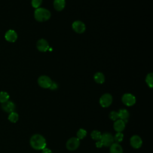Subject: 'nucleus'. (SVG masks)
Instances as JSON below:
<instances>
[{"label":"nucleus","mask_w":153,"mask_h":153,"mask_svg":"<svg viewBox=\"0 0 153 153\" xmlns=\"http://www.w3.org/2000/svg\"><path fill=\"white\" fill-rule=\"evenodd\" d=\"M30 145L34 149L42 150L46 147V140L43 136L35 134L30 137Z\"/></svg>","instance_id":"obj_1"},{"label":"nucleus","mask_w":153,"mask_h":153,"mask_svg":"<svg viewBox=\"0 0 153 153\" xmlns=\"http://www.w3.org/2000/svg\"><path fill=\"white\" fill-rule=\"evenodd\" d=\"M34 17L36 21L43 22L48 20L51 17V13L49 10L44 8H36L34 12Z\"/></svg>","instance_id":"obj_2"},{"label":"nucleus","mask_w":153,"mask_h":153,"mask_svg":"<svg viewBox=\"0 0 153 153\" xmlns=\"http://www.w3.org/2000/svg\"><path fill=\"white\" fill-rule=\"evenodd\" d=\"M80 144V140L76 137H72L69 139L66 143V147L69 151H74L76 149Z\"/></svg>","instance_id":"obj_3"},{"label":"nucleus","mask_w":153,"mask_h":153,"mask_svg":"<svg viewBox=\"0 0 153 153\" xmlns=\"http://www.w3.org/2000/svg\"><path fill=\"white\" fill-rule=\"evenodd\" d=\"M52 80L50 77L46 75H42L38 79V85L44 88H48L52 83Z\"/></svg>","instance_id":"obj_4"},{"label":"nucleus","mask_w":153,"mask_h":153,"mask_svg":"<svg viewBox=\"0 0 153 153\" xmlns=\"http://www.w3.org/2000/svg\"><path fill=\"white\" fill-rule=\"evenodd\" d=\"M112 102V97L109 93L103 94L99 99V103L103 108L109 106Z\"/></svg>","instance_id":"obj_5"},{"label":"nucleus","mask_w":153,"mask_h":153,"mask_svg":"<svg viewBox=\"0 0 153 153\" xmlns=\"http://www.w3.org/2000/svg\"><path fill=\"white\" fill-rule=\"evenodd\" d=\"M100 140L102 142L103 146L106 147L110 146L114 142V136L109 133H105L102 134Z\"/></svg>","instance_id":"obj_6"},{"label":"nucleus","mask_w":153,"mask_h":153,"mask_svg":"<svg viewBox=\"0 0 153 153\" xmlns=\"http://www.w3.org/2000/svg\"><path fill=\"white\" fill-rule=\"evenodd\" d=\"M121 100L123 103L127 106H131L136 103V97L130 93L124 94Z\"/></svg>","instance_id":"obj_7"},{"label":"nucleus","mask_w":153,"mask_h":153,"mask_svg":"<svg viewBox=\"0 0 153 153\" xmlns=\"http://www.w3.org/2000/svg\"><path fill=\"white\" fill-rule=\"evenodd\" d=\"M73 30L78 33H82L85 30V24L79 20L75 21L72 25Z\"/></svg>","instance_id":"obj_8"},{"label":"nucleus","mask_w":153,"mask_h":153,"mask_svg":"<svg viewBox=\"0 0 153 153\" xmlns=\"http://www.w3.org/2000/svg\"><path fill=\"white\" fill-rule=\"evenodd\" d=\"M131 146L134 149H139L142 146V140L138 135H133L130 139Z\"/></svg>","instance_id":"obj_9"},{"label":"nucleus","mask_w":153,"mask_h":153,"mask_svg":"<svg viewBox=\"0 0 153 153\" xmlns=\"http://www.w3.org/2000/svg\"><path fill=\"white\" fill-rule=\"evenodd\" d=\"M37 49L41 52H45L49 49L48 42L44 39H40L36 42Z\"/></svg>","instance_id":"obj_10"},{"label":"nucleus","mask_w":153,"mask_h":153,"mask_svg":"<svg viewBox=\"0 0 153 153\" xmlns=\"http://www.w3.org/2000/svg\"><path fill=\"white\" fill-rule=\"evenodd\" d=\"M1 108L2 110L7 113H11L12 112H14L16 108L15 104L11 102V101H7L1 105Z\"/></svg>","instance_id":"obj_11"},{"label":"nucleus","mask_w":153,"mask_h":153,"mask_svg":"<svg viewBox=\"0 0 153 153\" xmlns=\"http://www.w3.org/2000/svg\"><path fill=\"white\" fill-rule=\"evenodd\" d=\"M113 127H114V129L117 132H121L125 128L126 123L123 120L118 119L114 121Z\"/></svg>","instance_id":"obj_12"},{"label":"nucleus","mask_w":153,"mask_h":153,"mask_svg":"<svg viewBox=\"0 0 153 153\" xmlns=\"http://www.w3.org/2000/svg\"><path fill=\"white\" fill-rule=\"evenodd\" d=\"M5 39L10 42H14L17 38V35L16 32L13 30H8L5 34Z\"/></svg>","instance_id":"obj_13"},{"label":"nucleus","mask_w":153,"mask_h":153,"mask_svg":"<svg viewBox=\"0 0 153 153\" xmlns=\"http://www.w3.org/2000/svg\"><path fill=\"white\" fill-rule=\"evenodd\" d=\"M53 6L56 11H60L63 10L65 7V0H54Z\"/></svg>","instance_id":"obj_14"},{"label":"nucleus","mask_w":153,"mask_h":153,"mask_svg":"<svg viewBox=\"0 0 153 153\" xmlns=\"http://www.w3.org/2000/svg\"><path fill=\"white\" fill-rule=\"evenodd\" d=\"M110 153H123V150L121 146L118 143H113L110 146Z\"/></svg>","instance_id":"obj_15"},{"label":"nucleus","mask_w":153,"mask_h":153,"mask_svg":"<svg viewBox=\"0 0 153 153\" xmlns=\"http://www.w3.org/2000/svg\"><path fill=\"white\" fill-rule=\"evenodd\" d=\"M118 114L120 120H123L126 123L127 121V120L129 117L128 111L126 109H121L119 110V111L118 112Z\"/></svg>","instance_id":"obj_16"},{"label":"nucleus","mask_w":153,"mask_h":153,"mask_svg":"<svg viewBox=\"0 0 153 153\" xmlns=\"http://www.w3.org/2000/svg\"><path fill=\"white\" fill-rule=\"evenodd\" d=\"M94 79L96 82L98 84H103L105 82V78L104 75L102 72H97L94 75Z\"/></svg>","instance_id":"obj_17"},{"label":"nucleus","mask_w":153,"mask_h":153,"mask_svg":"<svg viewBox=\"0 0 153 153\" xmlns=\"http://www.w3.org/2000/svg\"><path fill=\"white\" fill-rule=\"evenodd\" d=\"M91 137L96 141L100 140L101 139V137H102V134L101 133L98 131V130H93L90 134Z\"/></svg>","instance_id":"obj_18"},{"label":"nucleus","mask_w":153,"mask_h":153,"mask_svg":"<svg viewBox=\"0 0 153 153\" xmlns=\"http://www.w3.org/2000/svg\"><path fill=\"white\" fill-rule=\"evenodd\" d=\"M8 119L11 123H16L19 120V115L15 112H12L10 113V115L8 117Z\"/></svg>","instance_id":"obj_19"},{"label":"nucleus","mask_w":153,"mask_h":153,"mask_svg":"<svg viewBox=\"0 0 153 153\" xmlns=\"http://www.w3.org/2000/svg\"><path fill=\"white\" fill-rule=\"evenodd\" d=\"M145 81L147 84V85L151 88H152L153 87V74L149 73L148 74L145 78Z\"/></svg>","instance_id":"obj_20"},{"label":"nucleus","mask_w":153,"mask_h":153,"mask_svg":"<svg viewBox=\"0 0 153 153\" xmlns=\"http://www.w3.org/2000/svg\"><path fill=\"white\" fill-rule=\"evenodd\" d=\"M10 98V96L8 93L5 91H1L0 92V103H3L8 100Z\"/></svg>","instance_id":"obj_21"},{"label":"nucleus","mask_w":153,"mask_h":153,"mask_svg":"<svg viewBox=\"0 0 153 153\" xmlns=\"http://www.w3.org/2000/svg\"><path fill=\"white\" fill-rule=\"evenodd\" d=\"M87 135V131L84 128H79L76 132V137L81 140L83 139Z\"/></svg>","instance_id":"obj_22"},{"label":"nucleus","mask_w":153,"mask_h":153,"mask_svg":"<svg viewBox=\"0 0 153 153\" xmlns=\"http://www.w3.org/2000/svg\"><path fill=\"white\" fill-rule=\"evenodd\" d=\"M124 137V134L121 132H117L114 136V140L115 143H120L123 141Z\"/></svg>","instance_id":"obj_23"},{"label":"nucleus","mask_w":153,"mask_h":153,"mask_svg":"<svg viewBox=\"0 0 153 153\" xmlns=\"http://www.w3.org/2000/svg\"><path fill=\"white\" fill-rule=\"evenodd\" d=\"M109 117L111 120H112V121H114L119 118L118 112H116V111H111L109 113Z\"/></svg>","instance_id":"obj_24"},{"label":"nucleus","mask_w":153,"mask_h":153,"mask_svg":"<svg viewBox=\"0 0 153 153\" xmlns=\"http://www.w3.org/2000/svg\"><path fill=\"white\" fill-rule=\"evenodd\" d=\"M42 1V0H32L31 4L33 8H39L40 5H41Z\"/></svg>","instance_id":"obj_25"},{"label":"nucleus","mask_w":153,"mask_h":153,"mask_svg":"<svg viewBox=\"0 0 153 153\" xmlns=\"http://www.w3.org/2000/svg\"><path fill=\"white\" fill-rule=\"evenodd\" d=\"M57 88H58V85H57V84L56 82L53 81L52 83H51V85H50V87L49 88H50V90H56Z\"/></svg>","instance_id":"obj_26"},{"label":"nucleus","mask_w":153,"mask_h":153,"mask_svg":"<svg viewBox=\"0 0 153 153\" xmlns=\"http://www.w3.org/2000/svg\"><path fill=\"white\" fill-rule=\"evenodd\" d=\"M41 153H53V152H52L51 150H50L49 148L45 147V148L42 149Z\"/></svg>","instance_id":"obj_27"},{"label":"nucleus","mask_w":153,"mask_h":153,"mask_svg":"<svg viewBox=\"0 0 153 153\" xmlns=\"http://www.w3.org/2000/svg\"><path fill=\"white\" fill-rule=\"evenodd\" d=\"M96 147L98 148H102V146H103V144H102V142H101L100 140L96 142Z\"/></svg>","instance_id":"obj_28"}]
</instances>
